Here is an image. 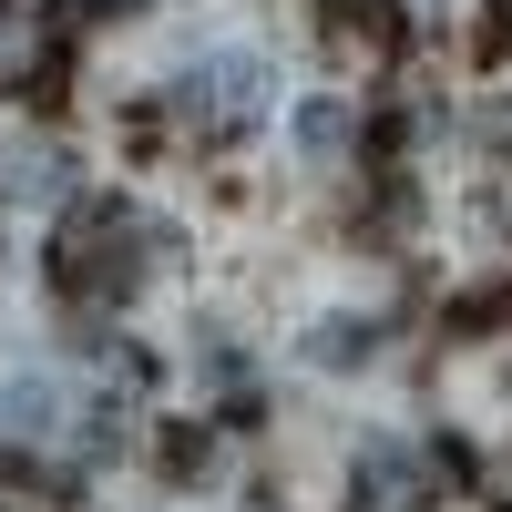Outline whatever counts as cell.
<instances>
[{"mask_svg":"<svg viewBox=\"0 0 512 512\" xmlns=\"http://www.w3.org/2000/svg\"><path fill=\"white\" fill-rule=\"evenodd\" d=\"M52 277L72 297H134L144 277V216H123V205H82L52 246Z\"/></svg>","mask_w":512,"mask_h":512,"instance_id":"cell-1","label":"cell"},{"mask_svg":"<svg viewBox=\"0 0 512 512\" xmlns=\"http://www.w3.org/2000/svg\"><path fill=\"white\" fill-rule=\"evenodd\" d=\"M93 11H134V0H93Z\"/></svg>","mask_w":512,"mask_h":512,"instance_id":"cell-8","label":"cell"},{"mask_svg":"<svg viewBox=\"0 0 512 512\" xmlns=\"http://www.w3.org/2000/svg\"><path fill=\"white\" fill-rule=\"evenodd\" d=\"M328 31L359 41V52H379V41H390V11H379V0H328Z\"/></svg>","mask_w":512,"mask_h":512,"instance_id":"cell-6","label":"cell"},{"mask_svg":"<svg viewBox=\"0 0 512 512\" xmlns=\"http://www.w3.org/2000/svg\"><path fill=\"white\" fill-rule=\"evenodd\" d=\"M267 113V62L256 52H195L175 72V123L185 134H246Z\"/></svg>","mask_w":512,"mask_h":512,"instance_id":"cell-2","label":"cell"},{"mask_svg":"<svg viewBox=\"0 0 512 512\" xmlns=\"http://www.w3.org/2000/svg\"><path fill=\"white\" fill-rule=\"evenodd\" d=\"M431 492H420V461L410 451H390V441H369L359 451V502L349 512H420Z\"/></svg>","mask_w":512,"mask_h":512,"instance_id":"cell-3","label":"cell"},{"mask_svg":"<svg viewBox=\"0 0 512 512\" xmlns=\"http://www.w3.org/2000/svg\"><path fill=\"white\" fill-rule=\"evenodd\" d=\"M359 349H369L359 318H328V328H318V359H359Z\"/></svg>","mask_w":512,"mask_h":512,"instance_id":"cell-7","label":"cell"},{"mask_svg":"<svg viewBox=\"0 0 512 512\" xmlns=\"http://www.w3.org/2000/svg\"><path fill=\"white\" fill-rule=\"evenodd\" d=\"M41 52H52V41H41V21L21 11V0H0V93H21V82L41 72Z\"/></svg>","mask_w":512,"mask_h":512,"instance_id":"cell-4","label":"cell"},{"mask_svg":"<svg viewBox=\"0 0 512 512\" xmlns=\"http://www.w3.org/2000/svg\"><path fill=\"white\" fill-rule=\"evenodd\" d=\"M338 144H349V103H338V93L297 103V154H308V164H338Z\"/></svg>","mask_w":512,"mask_h":512,"instance_id":"cell-5","label":"cell"}]
</instances>
